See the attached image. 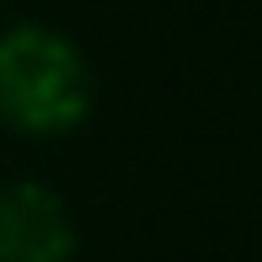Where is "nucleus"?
<instances>
[{"instance_id": "obj_1", "label": "nucleus", "mask_w": 262, "mask_h": 262, "mask_svg": "<svg viewBox=\"0 0 262 262\" xmlns=\"http://www.w3.org/2000/svg\"><path fill=\"white\" fill-rule=\"evenodd\" d=\"M97 107V75L70 32L49 21L0 27V123L21 139H64Z\"/></svg>"}, {"instance_id": "obj_2", "label": "nucleus", "mask_w": 262, "mask_h": 262, "mask_svg": "<svg viewBox=\"0 0 262 262\" xmlns=\"http://www.w3.org/2000/svg\"><path fill=\"white\" fill-rule=\"evenodd\" d=\"M80 230L70 204L32 177L0 182V262H75Z\"/></svg>"}, {"instance_id": "obj_3", "label": "nucleus", "mask_w": 262, "mask_h": 262, "mask_svg": "<svg viewBox=\"0 0 262 262\" xmlns=\"http://www.w3.org/2000/svg\"><path fill=\"white\" fill-rule=\"evenodd\" d=\"M0 6H6V0H0Z\"/></svg>"}]
</instances>
